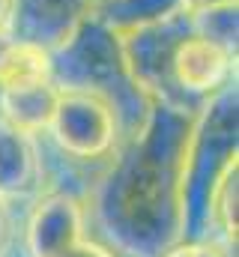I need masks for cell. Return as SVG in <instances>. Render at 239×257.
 <instances>
[{"instance_id":"cell-6","label":"cell","mask_w":239,"mask_h":257,"mask_svg":"<svg viewBox=\"0 0 239 257\" xmlns=\"http://www.w3.org/2000/svg\"><path fill=\"white\" fill-rule=\"evenodd\" d=\"M165 257H224L212 242H179Z\"/></svg>"},{"instance_id":"cell-5","label":"cell","mask_w":239,"mask_h":257,"mask_svg":"<svg viewBox=\"0 0 239 257\" xmlns=\"http://www.w3.org/2000/svg\"><path fill=\"white\" fill-rule=\"evenodd\" d=\"M57 90L54 81L45 84H21V87H0V123L12 126L15 132H24L30 138L42 135L54 105H57Z\"/></svg>"},{"instance_id":"cell-4","label":"cell","mask_w":239,"mask_h":257,"mask_svg":"<svg viewBox=\"0 0 239 257\" xmlns=\"http://www.w3.org/2000/svg\"><path fill=\"white\" fill-rule=\"evenodd\" d=\"M42 180V162L30 135L0 123V203L33 192Z\"/></svg>"},{"instance_id":"cell-8","label":"cell","mask_w":239,"mask_h":257,"mask_svg":"<svg viewBox=\"0 0 239 257\" xmlns=\"http://www.w3.org/2000/svg\"><path fill=\"white\" fill-rule=\"evenodd\" d=\"M12 6H15V0H0V30H9V24H12Z\"/></svg>"},{"instance_id":"cell-7","label":"cell","mask_w":239,"mask_h":257,"mask_svg":"<svg viewBox=\"0 0 239 257\" xmlns=\"http://www.w3.org/2000/svg\"><path fill=\"white\" fill-rule=\"evenodd\" d=\"M60 257H114L105 245H99V242H90V239H81L78 245H72L66 254Z\"/></svg>"},{"instance_id":"cell-3","label":"cell","mask_w":239,"mask_h":257,"mask_svg":"<svg viewBox=\"0 0 239 257\" xmlns=\"http://www.w3.org/2000/svg\"><path fill=\"white\" fill-rule=\"evenodd\" d=\"M168 69L182 90L215 93L218 87L227 84L233 72V54H230V45H224L221 39L206 33H191L177 42Z\"/></svg>"},{"instance_id":"cell-2","label":"cell","mask_w":239,"mask_h":257,"mask_svg":"<svg viewBox=\"0 0 239 257\" xmlns=\"http://www.w3.org/2000/svg\"><path fill=\"white\" fill-rule=\"evenodd\" d=\"M84 239V209L69 194H45L24 230V245L30 257H60Z\"/></svg>"},{"instance_id":"cell-1","label":"cell","mask_w":239,"mask_h":257,"mask_svg":"<svg viewBox=\"0 0 239 257\" xmlns=\"http://www.w3.org/2000/svg\"><path fill=\"white\" fill-rule=\"evenodd\" d=\"M45 132H51L63 156L78 162H96L105 159L117 144V114L111 102L96 90L60 87L57 105Z\"/></svg>"},{"instance_id":"cell-10","label":"cell","mask_w":239,"mask_h":257,"mask_svg":"<svg viewBox=\"0 0 239 257\" xmlns=\"http://www.w3.org/2000/svg\"><path fill=\"white\" fill-rule=\"evenodd\" d=\"M3 239H6V215H3V203H0V248H3Z\"/></svg>"},{"instance_id":"cell-9","label":"cell","mask_w":239,"mask_h":257,"mask_svg":"<svg viewBox=\"0 0 239 257\" xmlns=\"http://www.w3.org/2000/svg\"><path fill=\"white\" fill-rule=\"evenodd\" d=\"M12 36H9V30H0V72H3V63H6V57H9V48H12Z\"/></svg>"}]
</instances>
